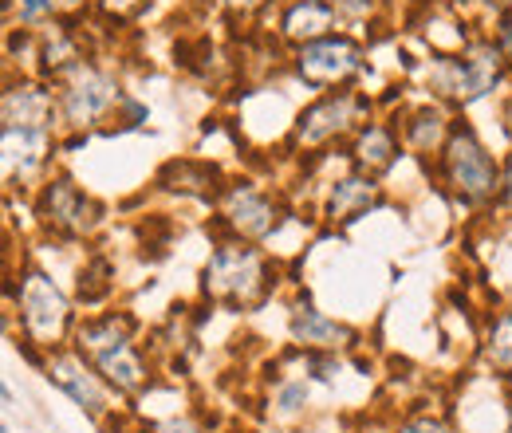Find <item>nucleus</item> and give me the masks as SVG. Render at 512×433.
Instances as JSON below:
<instances>
[{
	"mask_svg": "<svg viewBox=\"0 0 512 433\" xmlns=\"http://www.w3.org/2000/svg\"><path fill=\"white\" fill-rule=\"evenodd\" d=\"M442 170H446V182L453 186V193L461 201H469V205L489 201L497 193V186H501L493 154L481 146V138L469 126H457L449 134L446 154H442Z\"/></svg>",
	"mask_w": 512,
	"mask_h": 433,
	"instance_id": "7ed1b4c3",
	"label": "nucleus"
},
{
	"mask_svg": "<svg viewBox=\"0 0 512 433\" xmlns=\"http://www.w3.org/2000/svg\"><path fill=\"white\" fill-rule=\"evenodd\" d=\"M406 138H410L418 150H434V146H442V138H446V119H442V111H434V107L418 111V115L406 123Z\"/></svg>",
	"mask_w": 512,
	"mask_h": 433,
	"instance_id": "a211bd4d",
	"label": "nucleus"
},
{
	"mask_svg": "<svg viewBox=\"0 0 512 433\" xmlns=\"http://www.w3.org/2000/svg\"><path fill=\"white\" fill-rule=\"evenodd\" d=\"M300 75L312 83V87H335V83H347L359 67H363V52H359V44H351V40H312V44H304L300 48Z\"/></svg>",
	"mask_w": 512,
	"mask_h": 433,
	"instance_id": "39448f33",
	"label": "nucleus"
},
{
	"mask_svg": "<svg viewBox=\"0 0 512 433\" xmlns=\"http://www.w3.org/2000/svg\"><path fill=\"white\" fill-rule=\"evenodd\" d=\"M292 335L300 339V343H308V347H343L347 339H351V331L343 327V323H335V319H327L323 311H316L312 300H300L296 308H292Z\"/></svg>",
	"mask_w": 512,
	"mask_h": 433,
	"instance_id": "ddd939ff",
	"label": "nucleus"
},
{
	"mask_svg": "<svg viewBox=\"0 0 512 433\" xmlns=\"http://www.w3.org/2000/svg\"><path fill=\"white\" fill-rule=\"evenodd\" d=\"M394 154H398L394 130H386V126H367V130L359 134V142H355V162H359V170H367V174L390 170Z\"/></svg>",
	"mask_w": 512,
	"mask_h": 433,
	"instance_id": "dca6fc26",
	"label": "nucleus"
},
{
	"mask_svg": "<svg viewBox=\"0 0 512 433\" xmlns=\"http://www.w3.org/2000/svg\"><path fill=\"white\" fill-rule=\"evenodd\" d=\"M497 48H501V56L512 63V20H505V28H501V36H497Z\"/></svg>",
	"mask_w": 512,
	"mask_h": 433,
	"instance_id": "b1692460",
	"label": "nucleus"
},
{
	"mask_svg": "<svg viewBox=\"0 0 512 433\" xmlns=\"http://www.w3.org/2000/svg\"><path fill=\"white\" fill-rule=\"evenodd\" d=\"M40 217L60 237H83L99 225V205L71 182H52L40 197Z\"/></svg>",
	"mask_w": 512,
	"mask_h": 433,
	"instance_id": "0eeeda50",
	"label": "nucleus"
},
{
	"mask_svg": "<svg viewBox=\"0 0 512 433\" xmlns=\"http://www.w3.org/2000/svg\"><path fill=\"white\" fill-rule=\"evenodd\" d=\"M505 197L512 201V154H509V166H505Z\"/></svg>",
	"mask_w": 512,
	"mask_h": 433,
	"instance_id": "a878e982",
	"label": "nucleus"
},
{
	"mask_svg": "<svg viewBox=\"0 0 512 433\" xmlns=\"http://www.w3.org/2000/svg\"><path fill=\"white\" fill-rule=\"evenodd\" d=\"M371 205H379V189H375L371 178H343L339 186L331 189L327 217L331 221H351V217H363Z\"/></svg>",
	"mask_w": 512,
	"mask_h": 433,
	"instance_id": "4468645a",
	"label": "nucleus"
},
{
	"mask_svg": "<svg viewBox=\"0 0 512 433\" xmlns=\"http://www.w3.org/2000/svg\"><path fill=\"white\" fill-rule=\"evenodd\" d=\"M272 276L264 256L249 245H221L205 264V296L229 308H253L268 296Z\"/></svg>",
	"mask_w": 512,
	"mask_h": 433,
	"instance_id": "f03ea898",
	"label": "nucleus"
},
{
	"mask_svg": "<svg viewBox=\"0 0 512 433\" xmlns=\"http://www.w3.org/2000/svg\"><path fill=\"white\" fill-rule=\"evenodd\" d=\"M489 4H497V8H505V4H512V0H489Z\"/></svg>",
	"mask_w": 512,
	"mask_h": 433,
	"instance_id": "cd10ccee",
	"label": "nucleus"
},
{
	"mask_svg": "<svg viewBox=\"0 0 512 433\" xmlns=\"http://www.w3.org/2000/svg\"><path fill=\"white\" fill-rule=\"evenodd\" d=\"M489 363L497 371L512 374V311H505L497 323H493V335H489Z\"/></svg>",
	"mask_w": 512,
	"mask_h": 433,
	"instance_id": "6ab92c4d",
	"label": "nucleus"
},
{
	"mask_svg": "<svg viewBox=\"0 0 512 433\" xmlns=\"http://www.w3.org/2000/svg\"><path fill=\"white\" fill-rule=\"evenodd\" d=\"M107 292H111V264H107V260H91V268L79 272V296H83L87 304H95V300H103Z\"/></svg>",
	"mask_w": 512,
	"mask_h": 433,
	"instance_id": "aec40b11",
	"label": "nucleus"
},
{
	"mask_svg": "<svg viewBox=\"0 0 512 433\" xmlns=\"http://www.w3.org/2000/svg\"><path fill=\"white\" fill-rule=\"evenodd\" d=\"M115 79H107L103 71L95 67H71V83L64 91V115L67 123L83 126V123H95L111 103H115Z\"/></svg>",
	"mask_w": 512,
	"mask_h": 433,
	"instance_id": "6e6552de",
	"label": "nucleus"
},
{
	"mask_svg": "<svg viewBox=\"0 0 512 433\" xmlns=\"http://www.w3.org/2000/svg\"><path fill=\"white\" fill-rule=\"evenodd\" d=\"M225 225L237 237H268L276 225V209L253 186H229L225 193Z\"/></svg>",
	"mask_w": 512,
	"mask_h": 433,
	"instance_id": "9b49d317",
	"label": "nucleus"
},
{
	"mask_svg": "<svg viewBox=\"0 0 512 433\" xmlns=\"http://www.w3.org/2000/svg\"><path fill=\"white\" fill-rule=\"evenodd\" d=\"M52 123V95L40 87H8L4 91V130H32L48 134Z\"/></svg>",
	"mask_w": 512,
	"mask_h": 433,
	"instance_id": "f8f14e48",
	"label": "nucleus"
},
{
	"mask_svg": "<svg viewBox=\"0 0 512 433\" xmlns=\"http://www.w3.org/2000/svg\"><path fill=\"white\" fill-rule=\"evenodd\" d=\"M394 433H453L442 418H430V414H418V418H406Z\"/></svg>",
	"mask_w": 512,
	"mask_h": 433,
	"instance_id": "4be33fe9",
	"label": "nucleus"
},
{
	"mask_svg": "<svg viewBox=\"0 0 512 433\" xmlns=\"http://www.w3.org/2000/svg\"><path fill=\"white\" fill-rule=\"evenodd\" d=\"M225 4H229V8H256L260 0H225Z\"/></svg>",
	"mask_w": 512,
	"mask_h": 433,
	"instance_id": "bb28decb",
	"label": "nucleus"
},
{
	"mask_svg": "<svg viewBox=\"0 0 512 433\" xmlns=\"http://www.w3.org/2000/svg\"><path fill=\"white\" fill-rule=\"evenodd\" d=\"M134 4H138V0H103V8H107V12H130Z\"/></svg>",
	"mask_w": 512,
	"mask_h": 433,
	"instance_id": "393cba45",
	"label": "nucleus"
},
{
	"mask_svg": "<svg viewBox=\"0 0 512 433\" xmlns=\"http://www.w3.org/2000/svg\"><path fill=\"white\" fill-rule=\"evenodd\" d=\"M304 402H308V386H304V382H288V386L280 390V398H276L280 414H296Z\"/></svg>",
	"mask_w": 512,
	"mask_h": 433,
	"instance_id": "412c9836",
	"label": "nucleus"
},
{
	"mask_svg": "<svg viewBox=\"0 0 512 433\" xmlns=\"http://www.w3.org/2000/svg\"><path fill=\"white\" fill-rule=\"evenodd\" d=\"M20 308H24V327H28V335H36V339H44V343H52V339L64 335L67 304L44 272H28V276H24V284H20Z\"/></svg>",
	"mask_w": 512,
	"mask_h": 433,
	"instance_id": "423d86ee",
	"label": "nucleus"
},
{
	"mask_svg": "<svg viewBox=\"0 0 512 433\" xmlns=\"http://www.w3.org/2000/svg\"><path fill=\"white\" fill-rule=\"evenodd\" d=\"M48 12H52V0H24V4H20V20H24V24H36V20L48 16Z\"/></svg>",
	"mask_w": 512,
	"mask_h": 433,
	"instance_id": "5701e85b",
	"label": "nucleus"
},
{
	"mask_svg": "<svg viewBox=\"0 0 512 433\" xmlns=\"http://www.w3.org/2000/svg\"><path fill=\"white\" fill-rule=\"evenodd\" d=\"M48 378L64 390L67 398L79 406V410H87L95 422H103L107 418V394H103V386H99V378L87 371V359L75 351V355H56V359H48Z\"/></svg>",
	"mask_w": 512,
	"mask_h": 433,
	"instance_id": "1a4fd4ad",
	"label": "nucleus"
},
{
	"mask_svg": "<svg viewBox=\"0 0 512 433\" xmlns=\"http://www.w3.org/2000/svg\"><path fill=\"white\" fill-rule=\"evenodd\" d=\"M497 79H501V48H489V44L473 48L461 60L442 63L434 75L438 91L457 103H477L481 95H489L497 87Z\"/></svg>",
	"mask_w": 512,
	"mask_h": 433,
	"instance_id": "20e7f679",
	"label": "nucleus"
},
{
	"mask_svg": "<svg viewBox=\"0 0 512 433\" xmlns=\"http://www.w3.org/2000/svg\"><path fill=\"white\" fill-rule=\"evenodd\" d=\"M331 4H320V0H300V4H292L288 8V16H284V32L292 36V40H304V44H312V40H323V32L331 28Z\"/></svg>",
	"mask_w": 512,
	"mask_h": 433,
	"instance_id": "2eb2a0df",
	"label": "nucleus"
},
{
	"mask_svg": "<svg viewBox=\"0 0 512 433\" xmlns=\"http://www.w3.org/2000/svg\"><path fill=\"white\" fill-rule=\"evenodd\" d=\"M359 111H363V99H355V95H347V91H339V95H323L316 107H308V111L300 115L296 138H300L304 146H320V142H327V138L351 130V123L359 119Z\"/></svg>",
	"mask_w": 512,
	"mask_h": 433,
	"instance_id": "9d476101",
	"label": "nucleus"
},
{
	"mask_svg": "<svg viewBox=\"0 0 512 433\" xmlns=\"http://www.w3.org/2000/svg\"><path fill=\"white\" fill-rule=\"evenodd\" d=\"M162 182H174L170 189H186V193H217V170L213 166H197V162H170L162 170Z\"/></svg>",
	"mask_w": 512,
	"mask_h": 433,
	"instance_id": "f3484780",
	"label": "nucleus"
},
{
	"mask_svg": "<svg viewBox=\"0 0 512 433\" xmlns=\"http://www.w3.org/2000/svg\"><path fill=\"white\" fill-rule=\"evenodd\" d=\"M75 351L119 394H138L146 386V363L130 343V319L123 315H103V319L83 323Z\"/></svg>",
	"mask_w": 512,
	"mask_h": 433,
	"instance_id": "f257e3e1",
	"label": "nucleus"
}]
</instances>
